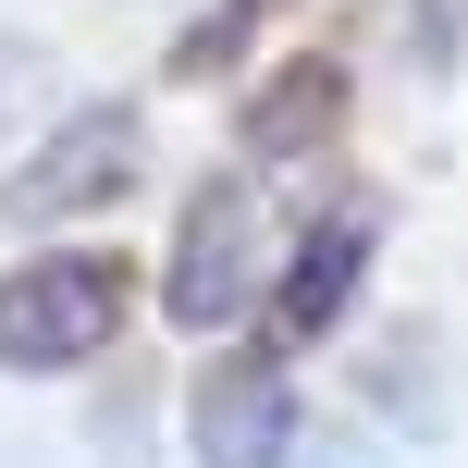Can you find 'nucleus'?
Returning <instances> with one entry per match:
<instances>
[{
	"instance_id": "obj_1",
	"label": "nucleus",
	"mask_w": 468,
	"mask_h": 468,
	"mask_svg": "<svg viewBox=\"0 0 468 468\" xmlns=\"http://www.w3.org/2000/svg\"><path fill=\"white\" fill-rule=\"evenodd\" d=\"M123 271L112 247H37L25 271H0V370H87L123 333Z\"/></svg>"
},
{
	"instance_id": "obj_2",
	"label": "nucleus",
	"mask_w": 468,
	"mask_h": 468,
	"mask_svg": "<svg viewBox=\"0 0 468 468\" xmlns=\"http://www.w3.org/2000/svg\"><path fill=\"white\" fill-rule=\"evenodd\" d=\"M136 173H148V123H136V99H87V112H62V123H49V136L13 161L0 222L49 234V222H74V210H112V197H136Z\"/></svg>"
},
{
	"instance_id": "obj_3",
	"label": "nucleus",
	"mask_w": 468,
	"mask_h": 468,
	"mask_svg": "<svg viewBox=\"0 0 468 468\" xmlns=\"http://www.w3.org/2000/svg\"><path fill=\"white\" fill-rule=\"evenodd\" d=\"M247 296H259V197H247V173H210L186 197V222H173L161 321L173 333H222V321H247Z\"/></svg>"
},
{
	"instance_id": "obj_4",
	"label": "nucleus",
	"mask_w": 468,
	"mask_h": 468,
	"mask_svg": "<svg viewBox=\"0 0 468 468\" xmlns=\"http://www.w3.org/2000/svg\"><path fill=\"white\" fill-rule=\"evenodd\" d=\"M186 456L197 468H283L296 456V382H283V346L222 357L186 395Z\"/></svg>"
},
{
	"instance_id": "obj_5",
	"label": "nucleus",
	"mask_w": 468,
	"mask_h": 468,
	"mask_svg": "<svg viewBox=\"0 0 468 468\" xmlns=\"http://www.w3.org/2000/svg\"><path fill=\"white\" fill-rule=\"evenodd\" d=\"M357 259H370V210H321L308 222V247L283 259V296H271V346L296 357V346H321L333 321H346V296H357Z\"/></svg>"
},
{
	"instance_id": "obj_6",
	"label": "nucleus",
	"mask_w": 468,
	"mask_h": 468,
	"mask_svg": "<svg viewBox=\"0 0 468 468\" xmlns=\"http://www.w3.org/2000/svg\"><path fill=\"white\" fill-rule=\"evenodd\" d=\"M333 123H346V74H333V62H296V74L259 87L247 148H259V161H296V148H333Z\"/></svg>"
}]
</instances>
